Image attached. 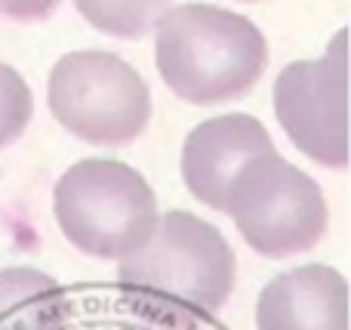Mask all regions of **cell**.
<instances>
[{
  "label": "cell",
  "instance_id": "3",
  "mask_svg": "<svg viewBox=\"0 0 351 330\" xmlns=\"http://www.w3.org/2000/svg\"><path fill=\"white\" fill-rule=\"evenodd\" d=\"M117 281L191 312H219L237 281V257L213 222L170 210L152 238L117 263Z\"/></svg>",
  "mask_w": 351,
  "mask_h": 330
},
{
  "label": "cell",
  "instance_id": "2",
  "mask_svg": "<svg viewBox=\"0 0 351 330\" xmlns=\"http://www.w3.org/2000/svg\"><path fill=\"white\" fill-rule=\"evenodd\" d=\"M53 213L68 244L108 263L139 250L160 220L148 179L114 158H84L68 167L53 189Z\"/></svg>",
  "mask_w": 351,
  "mask_h": 330
},
{
  "label": "cell",
  "instance_id": "12",
  "mask_svg": "<svg viewBox=\"0 0 351 330\" xmlns=\"http://www.w3.org/2000/svg\"><path fill=\"white\" fill-rule=\"evenodd\" d=\"M62 0H0V12L12 22H43L59 10Z\"/></svg>",
  "mask_w": 351,
  "mask_h": 330
},
{
  "label": "cell",
  "instance_id": "6",
  "mask_svg": "<svg viewBox=\"0 0 351 330\" xmlns=\"http://www.w3.org/2000/svg\"><path fill=\"white\" fill-rule=\"evenodd\" d=\"M274 115L287 139L330 170L348 164V56L346 28L321 59L290 62L274 80Z\"/></svg>",
  "mask_w": 351,
  "mask_h": 330
},
{
  "label": "cell",
  "instance_id": "4",
  "mask_svg": "<svg viewBox=\"0 0 351 330\" xmlns=\"http://www.w3.org/2000/svg\"><path fill=\"white\" fill-rule=\"evenodd\" d=\"M247 247L259 257L287 259L321 244L330 207L321 185L278 152L243 161L225 191V207Z\"/></svg>",
  "mask_w": 351,
  "mask_h": 330
},
{
  "label": "cell",
  "instance_id": "13",
  "mask_svg": "<svg viewBox=\"0 0 351 330\" xmlns=\"http://www.w3.org/2000/svg\"><path fill=\"white\" fill-rule=\"evenodd\" d=\"M241 3H256V0H241Z\"/></svg>",
  "mask_w": 351,
  "mask_h": 330
},
{
  "label": "cell",
  "instance_id": "11",
  "mask_svg": "<svg viewBox=\"0 0 351 330\" xmlns=\"http://www.w3.org/2000/svg\"><path fill=\"white\" fill-rule=\"evenodd\" d=\"M34 115V96L12 65L0 62V148L12 145L28 130Z\"/></svg>",
  "mask_w": 351,
  "mask_h": 330
},
{
  "label": "cell",
  "instance_id": "9",
  "mask_svg": "<svg viewBox=\"0 0 351 330\" xmlns=\"http://www.w3.org/2000/svg\"><path fill=\"white\" fill-rule=\"evenodd\" d=\"M68 296L53 275L31 266L0 269V330H62Z\"/></svg>",
  "mask_w": 351,
  "mask_h": 330
},
{
  "label": "cell",
  "instance_id": "5",
  "mask_svg": "<svg viewBox=\"0 0 351 330\" xmlns=\"http://www.w3.org/2000/svg\"><path fill=\"white\" fill-rule=\"evenodd\" d=\"M53 117L90 145H127L152 121L145 78L105 49H74L53 65L47 80Z\"/></svg>",
  "mask_w": 351,
  "mask_h": 330
},
{
  "label": "cell",
  "instance_id": "1",
  "mask_svg": "<svg viewBox=\"0 0 351 330\" xmlns=\"http://www.w3.org/2000/svg\"><path fill=\"white\" fill-rule=\"evenodd\" d=\"M160 80L188 105L241 99L268 68V40L253 19L213 3H182L158 19Z\"/></svg>",
  "mask_w": 351,
  "mask_h": 330
},
{
  "label": "cell",
  "instance_id": "8",
  "mask_svg": "<svg viewBox=\"0 0 351 330\" xmlns=\"http://www.w3.org/2000/svg\"><path fill=\"white\" fill-rule=\"evenodd\" d=\"M259 330H348V281L339 269L308 263L280 272L256 303Z\"/></svg>",
  "mask_w": 351,
  "mask_h": 330
},
{
  "label": "cell",
  "instance_id": "7",
  "mask_svg": "<svg viewBox=\"0 0 351 330\" xmlns=\"http://www.w3.org/2000/svg\"><path fill=\"white\" fill-rule=\"evenodd\" d=\"M274 142L265 123L253 115L231 111L197 123L182 145V179L194 201L222 213L225 191L243 161L271 152Z\"/></svg>",
  "mask_w": 351,
  "mask_h": 330
},
{
  "label": "cell",
  "instance_id": "10",
  "mask_svg": "<svg viewBox=\"0 0 351 330\" xmlns=\"http://www.w3.org/2000/svg\"><path fill=\"white\" fill-rule=\"evenodd\" d=\"M173 0H74V10L96 31L121 40H139L158 25Z\"/></svg>",
  "mask_w": 351,
  "mask_h": 330
}]
</instances>
